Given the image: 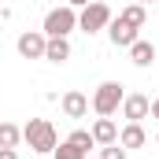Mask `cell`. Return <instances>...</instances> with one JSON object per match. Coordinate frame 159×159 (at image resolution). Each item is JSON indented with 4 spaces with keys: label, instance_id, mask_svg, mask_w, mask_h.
<instances>
[{
    "label": "cell",
    "instance_id": "1",
    "mask_svg": "<svg viewBox=\"0 0 159 159\" xmlns=\"http://www.w3.org/2000/svg\"><path fill=\"white\" fill-rule=\"evenodd\" d=\"M22 141L34 148V152H56V144H59V137H56V126L48 119H30L26 126H22Z\"/></svg>",
    "mask_w": 159,
    "mask_h": 159
},
{
    "label": "cell",
    "instance_id": "20",
    "mask_svg": "<svg viewBox=\"0 0 159 159\" xmlns=\"http://www.w3.org/2000/svg\"><path fill=\"white\" fill-rule=\"evenodd\" d=\"M67 4H70V7H85L89 0H67Z\"/></svg>",
    "mask_w": 159,
    "mask_h": 159
},
{
    "label": "cell",
    "instance_id": "13",
    "mask_svg": "<svg viewBox=\"0 0 159 159\" xmlns=\"http://www.w3.org/2000/svg\"><path fill=\"white\" fill-rule=\"evenodd\" d=\"M119 19H122V22H129L133 30H141V26L148 22V11H144V4H129V7H122V11H119Z\"/></svg>",
    "mask_w": 159,
    "mask_h": 159
},
{
    "label": "cell",
    "instance_id": "4",
    "mask_svg": "<svg viewBox=\"0 0 159 159\" xmlns=\"http://www.w3.org/2000/svg\"><path fill=\"white\" fill-rule=\"evenodd\" d=\"M111 22V7L100 4V0H89L85 7H78V30L81 34H96V30H107Z\"/></svg>",
    "mask_w": 159,
    "mask_h": 159
},
{
    "label": "cell",
    "instance_id": "2",
    "mask_svg": "<svg viewBox=\"0 0 159 159\" xmlns=\"http://www.w3.org/2000/svg\"><path fill=\"white\" fill-rule=\"evenodd\" d=\"M122 100H126V89H122L119 81H100L96 93H93V111H96L100 119H111L122 107Z\"/></svg>",
    "mask_w": 159,
    "mask_h": 159
},
{
    "label": "cell",
    "instance_id": "9",
    "mask_svg": "<svg viewBox=\"0 0 159 159\" xmlns=\"http://www.w3.org/2000/svg\"><path fill=\"white\" fill-rule=\"evenodd\" d=\"M107 37H111L115 48H129V44L137 41V30H133L129 22H122V19H111V22H107Z\"/></svg>",
    "mask_w": 159,
    "mask_h": 159
},
{
    "label": "cell",
    "instance_id": "11",
    "mask_svg": "<svg viewBox=\"0 0 159 159\" xmlns=\"http://www.w3.org/2000/svg\"><path fill=\"white\" fill-rule=\"evenodd\" d=\"M89 133H93V141H96L100 148H104V144H115V141H119V126H115V119H96Z\"/></svg>",
    "mask_w": 159,
    "mask_h": 159
},
{
    "label": "cell",
    "instance_id": "16",
    "mask_svg": "<svg viewBox=\"0 0 159 159\" xmlns=\"http://www.w3.org/2000/svg\"><path fill=\"white\" fill-rule=\"evenodd\" d=\"M67 141H74V144H78V148H85V152H89V148H93V144H96V141H93V133H89V129H74V133H70V137H67Z\"/></svg>",
    "mask_w": 159,
    "mask_h": 159
},
{
    "label": "cell",
    "instance_id": "21",
    "mask_svg": "<svg viewBox=\"0 0 159 159\" xmlns=\"http://www.w3.org/2000/svg\"><path fill=\"white\" fill-rule=\"evenodd\" d=\"M133 4H156V0H133Z\"/></svg>",
    "mask_w": 159,
    "mask_h": 159
},
{
    "label": "cell",
    "instance_id": "5",
    "mask_svg": "<svg viewBox=\"0 0 159 159\" xmlns=\"http://www.w3.org/2000/svg\"><path fill=\"white\" fill-rule=\"evenodd\" d=\"M44 44H48V37L41 30H26V34H19V41H15V48H19L22 59H44Z\"/></svg>",
    "mask_w": 159,
    "mask_h": 159
},
{
    "label": "cell",
    "instance_id": "19",
    "mask_svg": "<svg viewBox=\"0 0 159 159\" xmlns=\"http://www.w3.org/2000/svg\"><path fill=\"white\" fill-rule=\"evenodd\" d=\"M148 115H152V119H159V96L152 100V111H148Z\"/></svg>",
    "mask_w": 159,
    "mask_h": 159
},
{
    "label": "cell",
    "instance_id": "8",
    "mask_svg": "<svg viewBox=\"0 0 159 159\" xmlns=\"http://www.w3.org/2000/svg\"><path fill=\"white\" fill-rule=\"evenodd\" d=\"M119 144L126 148V152H133V148H144L148 144V133H144V126L141 122H126L119 129Z\"/></svg>",
    "mask_w": 159,
    "mask_h": 159
},
{
    "label": "cell",
    "instance_id": "7",
    "mask_svg": "<svg viewBox=\"0 0 159 159\" xmlns=\"http://www.w3.org/2000/svg\"><path fill=\"white\" fill-rule=\"evenodd\" d=\"M148 111H152V104H148V96H144V93H129V96L122 100V115H126L129 122L148 119Z\"/></svg>",
    "mask_w": 159,
    "mask_h": 159
},
{
    "label": "cell",
    "instance_id": "3",
    "mask_svg": "<svg viewBox=\"0 0 159 159\" xmlns=\"http://www.w3.org/2000/svg\"><path fill=\"white\" fill-rule=\"evenodd\" d=\"M78 30V7H70V4H63V7H52L48 15H44V37H67V34H74Z\"/></svg>",
    "mask_w": 159,
    "mask_h": 159
},
{
    "label": "cell",
    "instance_id": "10",
    "mask_svg": "<svg viewBox=\"0 0 159 159\" xmlns=\"http://www.w3.org/2000/svg\"><path fill=\"white\" fill-rule=\"evenodd\" d=\"M129 63H133V67H152V63H156V44L137 37L129 44Z\"/></svg>",
    "mask_w": 159,
    "mask_h": 159
},
{
    "label": "cell",
    "instance_id": "12",
    "mask_svg": "<svg viewBox=\"0 0 159 159\" xmlns=\"http://www.w3.org/2000/svg\"><path fill=\"white\" fill-rule=\"evenodd\" d=\"M44 59H48V63H67V59H70V41L67 37H48Z\"/></svg>",
    "mask_w": 159,
    "mask_h": 159
},
{
    "label": "cell",
    "instance_id": "22",
    "mask_svg": "<svg viewBox=\"0 0 159 159\" xmlns=\"http://www.w3.org/2000/svg\"><path fill=\"white\" fill-rule=\"evenodd\" d=\"M156 141H159V133H156Z\"/></svg>",
    "mask_w": 159,
    "mask_h": 159
},
{
    "label": "cell",
    "instance_id": "17",
    "mask_svg": "<svg viewBox=\"0 0 159 159\" xmlns=\"http://www.w3.org/2000/svg\"><path fill=\"white\" fill-rule=\"evenodd\" d=\"M100 159H126V148H122L119 141H115V144H104V148H100Z\"/></svg>",
    "mask_w": 159,
    "mask_h": 159
},
{
    "label": "cell",
    "instance_id": "14",
    "mask_svg": "<svg viewBox=\"0 0 159 159\" xmlns=\"http://www.w3.org/2000/svg\"><path fill=\"white\" fill-rule=\"evenodd\" d=\"M22 141V129L15 122H0V148H19Z\"/></svg>",
    "mask_w": 159,
    "mask_h": 159
},
{
    "label": "cell",
    "instance_id": "18",
    "mask_svg": "<svg viewBox=\"0 0 159 159\" xmlns=\"http://www.w3.org/2000/svg\"><path fill=\"white\" fill-rule=\"evenodd\" d=\"M0 159H19V152L15 148H0Z\"/></svg>",
    "mask_w": 159,
    "mask_h": 159
},
{
    "label": "cell",
    "instance_id": "15",
    "mask_svg": "<svg viewBox=\"0 0 159 159\" xmlns=\"http://www.w3.org/2000/svg\"><path fill=\"white\" fill-rule=\"evenodd\" d=\"M89 152L85 148H78L74 141H63V144H56V159H85Z\"/></svg>",
    "mask_w": 159,
    "mask_h": 159
},
{
    "label": "cell",
    "instance_id": "6",
    "mask_svg": "<svg viewBox=\"0 0 159 159\" xmlns=\"http://www.w3.org/2000/svg\"><path fill=\"white\" fill-rule=\"evenodd\" d=\"M59 107H63L67 119H85V115H89V96L78 93V89H70V93L59 96Z\"/></svg>",
    "mask_w": 159,
    "mask_h": 159
}]
</instances>
